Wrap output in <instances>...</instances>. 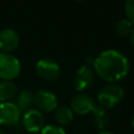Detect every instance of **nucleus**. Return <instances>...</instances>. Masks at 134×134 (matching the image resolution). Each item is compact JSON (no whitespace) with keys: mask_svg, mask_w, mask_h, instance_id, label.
<instances>
[{"mask_svg":"<svg viewBox=\"0 0 134 134\" xmlns=\"http://www.w3.org/2000/svg\"><path fill=\"white\" fill-rule=\"evenodd\" d=\"M129 67V61L126 55L115 49H107L100 52L95 58L93 65L97 76L109 83L124 79L128 74Z\"/></svg>","mask_w":134,"mask_h":134,"instance_id":"obj_1","label":"nucleus"},{"mask_svg":"<svg viewBox=\"0 0 134 134\" xmlns=\"http://www.w3.org/2000/svg\"><path fill=\"white\" fill-rule=\"evenodd\" d=\"M124 95H125V91L121 88V86L114 83L107 84L103 86L97 93L98 106L105 109L112 108L121 102Z\"/></svg>","mask_w":134,"mask_h":134,"instance_id":"obj_2","label":"nucleus"},{"mask_svg":"<svg viewBox=\"0 0 134 134\" xmlns=\"http://www.w3.org/2000/svg\"><path fill=\"white\" fill-rule=\"evenodd\" d=\"M21 71L19 60L10 53H0V79L3 81H12L16 79Z\"/></svg>","mask_w":134,"mask_h":134,"instance_id":"obj_3","label":"nucleus"},{"mask_svg":"<svg viewBox=\"0 0 134 134\" xmlns=\"http://www.w3.org/2000/svg\"><path fill=\"white\" fill-rule=\"evenodd\" d=\"M34 105L42 113L52 112L58 107V98L51 91L41 89L34 93Z\"/></svg>","mask_w":134,"mask_h":134,"instance_id":"obj_4","label":"nucleus"},{"mask_svg":"<svg viewBox=\"0 0 134 134\" xmlns=\"http://www.w3.org/2000/svg\"><path fill=\"white\" fill-rule=\"evenodd\" d=\"M45 119L43 113L37 109L26 111L22 116V126L29 133H38L44 128Z\"/></svg>","mask_w":134,"mask_h":134,"instance_id":"obj_5","label":"nucleus"},{"mask_svg":"<svg viewBox=\"0 0 134 134\" xmlns=\"http://www.w3.org/2000/svg\"><path fill=\"white\" fill-rule=\"evenodd\" d=\"M21 117V110L17 104L13 102H4L0 104V125L14 126L18 124Z\"/></svg>","mask_w":134,"mask_h":134,"instance_id":"obj_6","label":"nucleus"},{"mask_svg":"<svg viewBox=\"0 0 134 134\" xmlns=\"http://www.w3.org/2000/svg\"><path fill=\"white\" fill-rule=\"evenodd\" d=\"M60 66L51 59H41L36 63L37 74L45 81H53L60 75Z\"/></svg>","mask_w":134,"mask_h":134,"instance_id":"obj_7","label":"nucleus"},{"mask_svg":"<svg viewBox=\"0 0 134 134\" xmlns=\"http://www.w3.org/2000/svg\"><path fill=\"white\" fill-rule=\"evenodd\" d=\"M95 79V72L92 67L82 66L75 72L73 77V85L77 91H84L92 86Z\"/></svg>","mask_w":134,"mask_h":134,"instance_id":"obj_8","label":"nucleus"},{"mask_svg":"<svg viewBox=\"0 0 134 134\" xmlns=\"http://www.w3.org/2000/svg\"><path fill=\"white\" fill-rule=\"evenodd\" d=\"M96 104L94 98L91 95L85 93L76 94L70 103V109L73 111V113L80 115H85L89 112H92Z\"/></svg>","mask_w":134,"mask_h":134,"instance_id":"obj_9","label":"nucleus"},{"mask_svg":"<svg viewBox=\"0 0 134 134\" xmlns=\"http://www.w3.org/2000/svg\"><path fill=\"white\" fill-rule=\"evenodd\" d=\"M20 42L18 32L13 28H4L0 30V50L5 53H9L15 50Z\"/></svg>","mask_w":134,"mask_h":134,"instance_id":"obj_10","label":"nucleus"},{"mask_svg":"<svg viewBox=\"0 0 134 134\" xmlns=\"http://www.w3.org/2000/svg\"><path fill=\"white\" fill-rule=\"evenodd\" d=\"M93 113V121L94 125L97 129H99L100 131H103L104 129H106L110 122V116L107 112V110L98 105L95 106V108L92 111Z\"/></svg>","mask_w":134,"mask_h":134,"instance_id":"obj_11","label":"nucleus"},{"mask_svg":"<svg viewBox=\"0 0 134 134\" xmlns=\"http://www.w3.org/2000/svg\"><path fill=\"white\" fill-rule=\"evenodd\" d=\"M18 92L17 85L13 81H2L0 82V100L2 103L4 102H10Z\"/></svg>","mask_w":134,"mask_h":134,"instance_id":"obj_12","label":"nucleus"},{"mask_svg":"<svg viewBox=\"0 0 134 134\" xmlns=\"http://www.w3.org/2000/svg\"><path fill=\"white\" fill-rule=\"evenodd\" d=\"M54 118L60 126H68L73 120V111L70 109V107L60 106L55 109Z\"/></svg>","mask_w":134,"mask_h":134,"instance_id":"obj_13","label":"nucleus"},{"mask_svg":"<svg viewBox=\"0 0 134 134\" xmlns=\"http://www.w3.org/2000/svg\"><path fill=\"white\" fill-rule=\"evenodd\" d=\"M17 105L21 111H28L34 106V93L29 89H23L17 96Z\"/></svg>","mask_w":134,"mask_h":134,"instance_id":"obj_14","label":"nucleus"},{"mask_svg":"<svg viewBox=\"0 0 134 134\" xmlns=\"http://www.w3.org/2000/svg\"><path fill=\"white\" fill-rule=\"evenodd\" d=\"M132 25H133V23L129 19H121L117 22V24L115 26V31L120 37L129 36L133 28Z\"/></svg>","mask_w":134,"mask_h":134,"instance_id":"obj_15","label":"nucleus"},{"mask_svg":"<svg viewBox=\"0 0 134 134\" xmlns=\"http://www.w3.org/2000/svg\"><path fill=\"white\" fill-rule=\"evenodd\" d=\"M41 134H66L65 130L61 126L55 125H47L44 126V128L40 132Z\"/></svg>","mask_w":134,"mask_h":134,"instance_id":"obj_16","label":"nucleus"},{"mask_svg":"<svg viewBox=\"0 0 134 134\" xmlns=\"http://www.w3.org/2000/svg\"><path fill=\"white\" fill-rule=\"evenodd\" d=\"M125 12L128 19L134 24V0H125Z\"/></svg>","mask_w":134,"mask_h":134,"instance_id":"obj_17","label":"nucleus"},{"mask_svg":"<svg viewBox=\"0 0 134 134\" xmlns=\"http://www.w3.org/2000/svg\"><path fill=\"white\" fill-rule=\"evenodd\" d=\"M94 60H95V58H93V57H87V58H86V60H85V63H86L85 65L93 68V65H94Z\"/></svg>","mask_w":134,"mask_h":134,"instance_id":"obj_18","label":"nucleus"},{"mask_svg":"<svg viewBox=\"0 0 134 134\" xmlns=\"http://www.w3.org/2000/svg\"><path fill=\"white\" fill-rule=\"evenodd\" d=\"M129 38H130V43H131L132 47L134 48V27L132 28V30H131V32L129 35Z\"/></svg>","mask_w":134,"mask_h":134,"instance_id":"obj_19","label":"nucleus"},{"mask_svg":"<svg viewBox=\"0 0 134 134\" xmlns=\"http://www.w3.org/2000/svg\"><path fill=\"white\" fill-rule=\"evenodd\" d=\"M96 134H113V133H111V132H109V131H105V130H103V131L97 132Z\"/></svg>","mask_w":134,"mask_h":134,"instance_id":"obj_20","label":"nucleus"},{"mask_svg":"<svg viewBox=\"0 0 134 134\" xmlns=\"http://www.w3.org/2000/svg\"><path fill=\"white\" fill-rule=\"evenodd\" d=\"M131 124H132V127L134 128V115H133V117H132V120H131Z\"/></svg>","mask_w":134,"mask_h":134,"instance_id":"obj_21","label":"nucleus"},{"mask_svg":"<svg viewBox=\"0 0 134 134\" xmlns=\"http://www.w3.org/2000/svg\"><path fill=\"white\" fill-rule=\"evenodd\" d=\"M0 134H6L4 131H2V130H0Z\"/></svg>","mask_w":134,"mask_h":134,"instance_id":"obj_22","label":"nucleus"},{"mask_svg":"<svg viewBox=\"0 0 134 134\" xmlns=\"http://www.w3.org/2000/svg\"><path fill=\"white\" fill-rule=\"evenodd\" d=\"M76 1H83V0H76Z\"/></svg>","mask_w":134,"mask_h":134,"instance_id":"obj_23","label":"nucleus"}]
</instances>
